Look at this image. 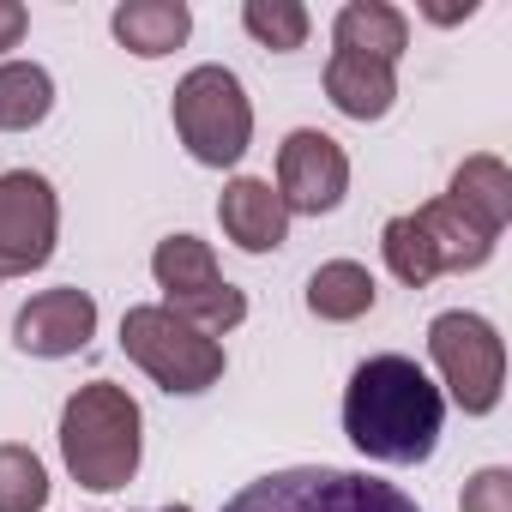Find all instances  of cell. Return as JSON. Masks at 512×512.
I'll list each match as a JSON object with an SVG mask.
<instances>
[{"label": "cell", "mask_w": 512, "mask_h": 512, "mask_svg": "<svg viewBox=\"0 0 512 512\" xmlns=\"http://www.w3.org/2000/svg\"><path fill=\"white\" fill-rule=\"evenodd\" d=\"M223 512H422L398 482H380L368 470H332V464H290L272 476H253L223 500Z\"/></svg>", "instance_id": "3957f363"}, {"label": "cell", "mask_w": 512, "mask_h": 512, "mask_svg": "<svg viewBox=\"0 0 512 512\" xmlns=\"http://www.w3.org/2000/svg\"><path fill=\"white\" fill-rule=\"evenodd\" d=\"M121 350L133 368H145L163 392L175 398H199L223 380L229 356H223V338L187 326L181 314H169L163 302H139L121 314Z\"/></svg>", "instance_id": "5b68a950"}, {"label": "cell", "mask_w": 512, "mask_h": 512, "mask_svg": "<svg viewBox=\"0 0 512 512\" xmlns=\"http://www.w3.org/2000/svg\"><path fill=\"white\" fill-rule=\"evenodd\" d=\"M157 512H193V506H187V500H169V506H157Z\"/></svg>", "instance_id": "d4e9b609"}, {"label": "cell", "mask_w": 512, "mask_h": 512, "mask_svg": "<svg viewBox=\"0 0 512 512\" xmlns=\"http://www.w3.org/2000/svg\"><path fill=\"white\" fill-rule=\"evenodd\" d=\"M109 31L127 55L139 61H163L187 43L193 31V7L187 0H121V7L109 13Z\"/></svg>", "instance_id": "4fadbf2b"}, {"label": "cell", "mask_w": 512, "mask_h": 512, "mask_svg": "<svg viewBox=\"0 0 512 512\" xmlns=\"http://www.w3.org/2000/svg\"><path fill=\"white\" fill-rule=\"evenodd\" d=\"M49 506V470L31 446L0 440V512H43Z\"/></svg>", "instance_id": "ffe728a7"}, {"label": "cell", "mask_w": 512, "mask_h": 512, "mask_svg": "<svg viewBox=\"0 0 512 512\" xmlns=\"http://www.w3.org/2000/svg\"><path fill=\"white\" fill-rule=\"evenodd\" d=\"M217 223L241 253H278L290 241V211L266 175H235L217 199Z\"/></svg>", "instance_id": "30bf717a"}, {"label": "cell", "mask_w": 512, "mask_h": 512, "mask_svg": "<svg viewBox=\"0 0 512 512\" xmlns=\"http://www.w3.org/2000/svg\"><path fill=\"white\" fill-rule=\"evenodd\" d=\"M440 199L500 241L506 223H512V169H506L494 151H476V157H464V163L452 169V187H446Z\"/></svg>", "instance_id": "7c38bea8"}, {"label": "cell", "mask_w": 512, "mask_h": 512, "mask_svg": "<svg viewBox=\"0 0 512 512\" xmlns=\"http://www.w3.org/2000/svg\"><path fill=\"white\" fill-rule=\"evenodd\" d=\"M272 187H278L290 217H326L350 193V151L320 127H296L278 145V181Z\"/></svg>", "instance_id": "ba28073f"}, {"label": "cell", "mask_w": 512, "mask_h": 512, "mask_svg": "<svg viewBox=\"0 0 512 512\" xmlns=\"http://www.w3.org/2000/svg\"><path fill=\"white\" fill-rule=\"evenodd\" d=\"M139 458H145V416L127 386L91 380L61 404V464L79 488L115 494L139 476Z\"/></svg>", "instance_id": "7a4b0ae2"}, {"label": "cell", "mask_w": 512, "mask_h": 512, "mask_svg": "<svg viewBox=\"0 0 512 512\" xmlns=\"http://www.w3.org/2000/svg\"><path fill=\"white\" fill-rule=\"evenodd\" d=\"M374 302H380V284L362 260H326L308 278V314L326 326H350V320L374 314Z\"/></svg>", "instance_id": "e0dca14e"}, {"label": "cell", "mask_w": 512, "mask_h": 512, "mask_svg": "<svg viewBox=\"0 0 512 512\" xmlns=\"http://www.w3.org/2000/svg\"><path fill=\"white\" fill-rule=\"evenodd\" d=\"M416 217V229H422V241H428V253H434V272L446 278V272H482L488 260H494V235L488 229H476L464 211H452L446 199H428V205H416L410 211Z\"/></svg>", "instance_id": "9a60e30c"}, {"label": "cell", "mask_w": 512, "mask_h": 512, "mask_svg": "<svg viewBox=\"0 0 512 512\" xmlns=\"http://www.w3.org/2000/svg\"><path fill=\"white\" fill-rule=\"evenodd\" d=\"M91 338H97V296L91 290H73V284L31 296L19 308V320H13V344L25 356H37V362L79 356Z\"/></svg>", "instance_id": "9c48e42d"}, {"label": "cell", "mask_w": 512, "mask_h": 512, "mask_svg": "<svg viewBox=\"0 0 512 512\" xmlns=\"http://www.w3.org/2000/svg\"><path fill=\"white\" fill-rule=\"evenodd\" d=\"M458 512H512V470H506V464H482V470L464 482Z\"/></svg>", "instance_id": "7402d4cb"}, {"label": "cell", "mask_w": 512, "mask_h": 512, "mask_svg": "<svg viewBox=\"0 0 512 512\" xmlns=\"http://www.w3.org/2000/svg\"><path fill=\"white\" fill-rule=\"evenodd\" d=\"M326 97L350 121H386L392 103H398V67L374 61V55L332 49V61H326Z\"/></svg>", "instance_id": "8fae6325"}, {"label": "cell", "mask_w": 512, "mask_h": 512, "mask_svg": "<svg viewBox=\"0 0 512 512\" xmlns=\"http://www.w3.org/2000/svg\"><path fill=\"white\" fill-rule=\"evenodd\" d=\"M470 13H476V0H464V7H428L434 25H458V19H470Z\"/></svg>", "instance_id": "cb8c5ba5"}, {"label": "cell", "mask_w": 512, "mask_h": 512, "mask_svg": "<svg viewBox=\"0 0 512 512\" xmlns=\"http://www.w3.org/2000/svg\"><path fill=\"white\" fill-rule=\"evenodd\" d=\"M55 115V79L37 61H0V133H31Z\"/></svg>", "instance_id": "ac0fdd59"}, {"label": "cell", "mask_w": 512, "mask_h": 512, "mask_svg": "<svg viewBox=\"0 0 512 512\" xmlns=\"http://www.w3.org/2000/svg\"><path fill=\"white\" fill-rule=\"evenodd\" d=\"M151 278H157V290H163V308H187V302L217 296V290L229 284V278L217 272L211 241H199V235H163L157 253H151Z\"/></svg>", "instance_id": "5bb4252c"}, {"label": "cell", "mask_w": 512, "mask_h": 512, "mask_svg": "<svg viewBox=\"0 0 512 512\" xmlns=\"http://www.w3.org/2000/svg\"><path fill=\"white\" fill-rule=\"evenodd\" d=\"M25 31H31V13L19 7V0H0V55L19 49V43H25Z\"/></svg>", "instance_id": "603a6c76"}, {"label": "cell", "mask_w": 512, "mask_h": 512, "mask_svg": "<svg viewBox=\"0 0 512 512\" xmlns=\"http://www.w3.org/2000/svg\"><path fill=\"white\" fill-rule=\"evenodd\" d=\"M241 31L260 49H272V55H296V49H308L314 19H308L302 0H247V7H241Z\"/></svg>", "instance_id": "d6986e66"}, {"label": "cell", "mask_w": 512, "mask_h": 512, "mask_svg": "<svg viewBox=\"0 0 512 512\" xmlns=\"http://www.w3.org/2000/svg\"><path fill=\"white\" fill-rule=\"evenodd\" d=\"M169 121H175V139L187 145V157L205 163V169H235L247 157V145H253L247 85L217 61L181 73V85L169 97Z\"/></svg>", "instance_id": "277c9868"}, {"label": "cell", "mask_w": 512, "mask_h": 512, "mask_svg": "<svg viewBox=\"0 0 512 512\" xmlns=\"http://www.w3.org/2000/svg\"><path fill=\"white\" fill-rule=\"evenodd\" d=\"M332 43L350 55H374V61L398 67V55L410 49V19L398 7H386V0H350L332 19Z\"/></svg>", "instance_id": "2e32d148"}, {"label": "cell", "mask_w": 512, "mask_h": 512, "mask_svg": "<svg viewBox=\"0 0 512 512\" xmlns=\"http://www.w3.org/2000/svg\"><path fill=\"white\" fill-rule=\"evenodd\" d=\"M380 253H386L392 278H398V284H410V290H422V284H434V278H440V272H434V253H428V241H422V229H416V217H410V211L386 217V229H380Z\"/></svg>", "instance_id": "44dd1931"}, {"label": "cell", "mask_w": 512, "mask_h": 512, "mask_svg": "<svg viewBox=\"0 0 512 512\" xmlns=\"http://www.w3.org/2000/svg\"><path fill=\"white\" fill-rule=\"evenodd\" d=\"M428 362L440 374V398H452L464 416H494L506 392V344L494 320L470 308H446L428 320Z\"/></svg>", "instance_id": "8992f818"}, {"label": "cell", "mask_w": 512, "mask_h": 512, "mask_svg": "<svg viewBox=\"0 0 512 512\" xmlns=\"http://www.w3.org/2000/svg\"><path fill=\"white\" fill-rule=\"evenodd\" d=\"M61 235V199L55 181L37 169L0 175V278H31L55 260Z\"/></svg>", "instance_id": "52a82bcc"}, {"label": "cell", "mask_w": 512, "mask_h": 512, "mask_svg": "<svg viewBox=\"0 0 512 512\" xmlns=\"http://www.w3.org/2000/svg\"><path fill=\"white\" fill-rule=\"evenodd\" d=\"M446 428V398L422 362L386 350L368 356L344 386V434L374 464H428Z\"/></svg>", "instance_id": "6da1fadb"}]
</instances>
